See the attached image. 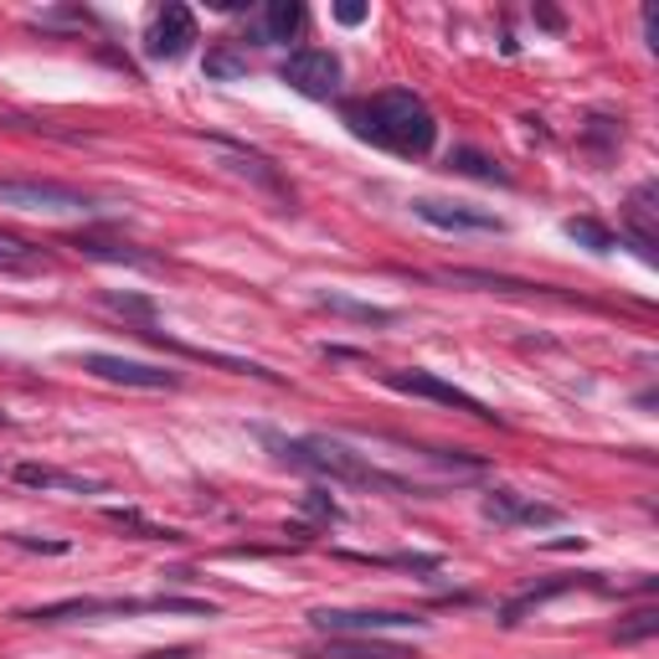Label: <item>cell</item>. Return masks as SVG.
<instances>
[{"label":"cell","mask_w":659,"mask_h":659,"mask_svg":"<svg viewBox=\"0 0 659 659\" xmlns=\"http://www.w3.org/2000/svg\"><path fill=\"white\" fill-rule=\"evenodd\" d=\"M345 124L351 135L372 139L391 155H428L433 139H439V118L418 93L407 88H387V93H372V99L345 103Z\"/></svg>","instance_id":"obj_1"},{"label":"cell","mask_w":659,"mask_h":659,"mask_svg":"<svg viewBox=\"0 0 659 659\" xmlns=\"http://www.w3.org/2000/svg\"><path fill=\"white\" fill-rule=\"evenodd\" d=\"M263 439L279 448L284 464H294V469H305V474H320L330 485H355V490H376V495H423V485L376 469L372 458L345 448L340 439H273V433H263Z\"/></svg>","instance_id":"obj_2"},{"label":"cell","mask_w":659,"mask_h":659,"mask_svg":"<svg viewBox=\"0 0 659 659\" xmlns=\"http://www.w3.org/2000/svg\"><path fill=\"white\" fill-rule=\"evenodd\" d=\"M129 613H186V618H217L212 603L202 598H63L47 609H26L16 618L26 624H68V618H129Z\"/></svg>","instance_id":"obj_3"},{"label":"cell","mask_w":659,"mask_h":659,"mask_svg":"<svg viewBox=\"0 0 659 659\" xmlns=\"http://www.w3.org/2000/svg\"><path fill=\"white\" fill-rule=\"evenodd\" d=\"M0 206L52 212V217H88V212H99L88 191L68 186V181H26V175H0Z\"/></svg>","instance_id":"obj_4"},{"label":"cell","mask_w":659,"mask_h":659,"mask_svg":"<svg viewBox=\"0 0 659 659\" xmlns=\"http://www.w3.org/2000/svg\"><path fill=\"white\" fill-rule=\"evenodd\" d=\"M309 628L325 639H376L387 628H428L423 613H397V609H315Z\"/></svg>","instance_id":"obj_5"},{"label":"cell","mask_w":659,"mask_h":659,"mask_svg":"<svg viewBox=\"0 0 659 659\" xmlns=\"http://www.w3.org/2000/svg\"><path fill=\"white\" fill-rule=\"evenodd\" d=\"M279 78H284L294 93H305V99L325 103V99H336L340 93V57L336 52H325V47H294L284 57V68H279Z\"/></svg>","instance_id":"obj_6"},{"label":"cell","mask_w":659,"mask_h":659,"mask_svg":"<svg viewBox=\"0 0 659 659\" xmlns=\"http://www.w3.org/2000/svg\"><path fill=\"white\" fill-rule=\"evenodd\" d=\"M387 387L391 391H407V397H428V402H443L454 407V412H469L474 423H500L490 407L479 402L474 391L454 387V382H443L439 372H423V366H412V372H387Z\"/></svg>","instance_id":"obj_7"},{"label":"cell","mask_w":659,"mask_h":659,"mask_svg":"<svg viewBox=\"0 0 659 659\" xmlns=\"http://www.w3.org/2000/svg\"><path fill=\"white\" fill-rule=\"evenodd\" d=\"M78 361H83V372L103 376V382H118V387H139V391H175L181 387V372L150 366V361H129V355L88 351V355H78Z\"/></svg>","instance_id":"obj_8"},{"label":"cell","mask_w":659,"mask_h":659,"mask_svg":"<svg viewBox=\"0 0 659 659\" xmlns=\"http://www.w3.org/2000/svg\"><path fill=\"white\" fill-rule=\"evenodd\" d=\"M412 212L428 221V227H443V232H505V221L495 217L490 206H469V202H439V196H418Z\"/></svg>","instance_id":"obj_9"},{"label":"cell","mask_w":659,"mask_h":659,"mask_svg":"<svg viewBox=\"0 0 659 659\" xmlns=\"http://www.w3.org/2000/svg\"><path fill=\"white\" fill-rule=\"evenodd\" d=\"M196 42V16H191L186 5H166L160 16L150 21V32H145V57L155 63H181Z\"/></svg>","instance_id":"obj_10"},{"label":"cell","mask_w":659,"mask_h":659,"mask_svg":"<svg viewBox=\"0 0 659 659\" xmlns=\"http://www.w3.org/2000/svg\"><path fill=\"white\" fill-rule=\"evenodd\" d=\"M485 515H490L495 525H531V531L567 521L557 505H542V500H531V495H521V490H490L485 495Z\"/></svg>","instance_id":"obj_11"},{"label":"cell","mask_w":659,"mask_h":659,"mask_svg":"<svg viewBox=\"0 0 659 659\" xmlns=\"http://www.w3.org/2000/svg\"><path fill=\"white\" fill-rule=\"evenodd\" d=\"M212 150L227 160V170H237V175H248L253 186H263V191H273V196H288V186H284V175L273 170V160L269 155H258V150H248V145H232V139H221V135H212Z\"/></svg>","instance_id":"obj_12"},{"label":"cell","mask_w":659,"mask_h":659,"mask_svg":"<svg viewBox=\"0 0 659 659\" xmlns=\"http://www.w3.org/2000/svg\"><path fill=\"white\" fill-rule=\"evenodd\" d=\"M572 588H598V582H592V577H552V582H531V588L515 592L505 609H500V624L505 628L521 624L531 609H542V603H552V598H561V592H572Z\"/></svg>","instance_id":"obj_13"},{"label":"cell","mask_w":659,"mask_h":659,"mask_svg":"<svg viewBox=\"0 0 659 659\" xmlns=\"http://www.w3.org/2000/svg\"><path fill=\"white\" fill-rule=\"evenodd\" d=\"M315 305L340 315V320H355V325H397V309L366 305V299H351V294H315Z\"/></svg>","instance_id":"obj_14"},{"label":"cell","mask_w":659,"mask_h":659,"mask_svg":"<svg viewBox=\"0 0 659 659\" xmlns=\"http://www.w3.org/2000/svg\"><path fill=\"white\" fill-rule=\"evenodd\" d=\"M309 659H407V649H397V644H376V639H330Z\"/></svg>","instance_id":"obj_15"},{"label":"cell","mask_w":659,"mask_h":659,"mask_svg":"<svg viewBox=\"0 0 659 659\" xmlns=\"http://www.w3.org/2000/svg\"><path fill=\"white\" fill-rule=\"evenodd\" d=\"M299 26H305V5L299 0H273L269 11H263V42H288V36H299Z\"/></svg>","instance_id":"obj_16"},{"label":"cell","mask_w":659,"mask_h":659,"mask_svg":"<svg viewBox=\"0 0 659 659\" xmlns=\"http://www.w3.org/2000/svg\"><path fill=\"white\" fill-rule=\"evenodd\" d=\"M83 258H103V263H129V269H155L150 253H139V248H124V242H99V237H78L72 242Z\"/></svg>","instance_id":"obj_17"},{"label":"cell","mask_w":659,"mask_h":659,"mask_svg":"<svg viewBox=\"0 0 659 659\" xmlns=\"http://www.w3.org/2000/svg\"><path fill=\"white\" fill-rule=\"evenodd\" d=\"M103 515H109L114 525H124V531H135V542H181V531H170V525H150L135 505H109Z\"/></svg>","instance_id":"obj_18"},{"label":"cell","mask_w":659,"mask_h":659,"mask_svg":"<svg viewBox=\"0 0 659 659\" xmlns=\"http://www.w3.org/2000/svg\"><path fill=\"white\" fill-rule=\"evenodd\" d=\"M42 269H47L42 248H32V242H21V237L0 232V273H42Z\"/></svg>","instance_id":"obj_19"},{"label":"cell","mask_w":659,"mask_h":659,"mask_svg":"<svg viewBox=\"0 0 659 659\" xmlns=\"http://www.w3.org/2000/svg\"><path fill=\"white\" fill-rule=\"evenodd\" d=\"M16 479H21V485H32V490H99V479L57 474V469H42V464H21Z\"/></svg>","instance_id":"obj_20"},{"label":"cell","mask_w":659,"mask_h":659,"mask_svg":"<svg viewBox=\"0 0 659 659\" xmlns=\"http://www.w3.org/2000/svg\"><path fill=\"white\" fill-rule=\"evenodd\" d=\"M567 237H572L577 248H588V253H613V248H618V232L603 227L598 217H572L567 221Z\"/></svg>","instance_id":"obj_21"},{"label":"cell","mask_w":659,"mask_h":659,"mask_svg":"<svg viewBox=\"0 0 659 659\" xmlns=\"http://www.w3.org/2000/svg\"><path fill=\"white\" fill-rule=\"evenodd\" d=\"M448 166L458 170V175H474V181H500V186H505L510 175L500 166H495L490 155H479V150H469V145H464V150H454L448 155Z\"/></svg>","instance_id":"obj_22"},{"label":"cell","mask_w":659,"mask_h":659,"mask_svg":"<svg viewBox=\"0 0 659 659\" xmlns=\"http://www.w3.org/2000/svg\"><path fill=\"white\" fill-rule=\"evenodd\" d=\"M206 78H221V83H232V78H248V57H237L232 47L206 52Z\"/></svg>","instance_id":"obj_23"},{"label":"cell","mask_w":659,"mask_h":659,"mask_svg":"<svg viewBox=\"0 0 659 659\" xmlns=\"http://www.w3.org/2000/svg\"><path fill=\"white\" fill-rule=\"evenodd\" d=\"M655 628H659V613L655 609H639L628 624H618V644H639V639H649Z\"/></svg>","instance_id":"obj_24"},{"label":"cell","mask_w":659,"mask_h":659,"mask_svg":"<svg viewBox=\"0 0 659 659\" xmlns=\"http://www.w3.org/2000/svg\"><path fill=\"white\" fill-rule=\"evenodd\" d=\"M103 305L118 309V315H135V320H145V325H150V315H155V305L139 299V294H103Z\"/></svg>","instance_id":"obj_25"},{"label":"cell","mask_w":659,"mask_h":659,"mask_svg":"<svg viewBox=\"0 0 659 659\" xmlns=\"http://www.w3.org/2000/svg\"><path fill=\"white\" fill-rule=\"evenodd\" d=\"M305 510H309V515H320V521H340V505L325 490H309L305 495Z\"/></svg>","instance_id":"obj_26"},{"label":"cell","mask_w":659,"mask_h":659,"mask_svg":"<svg viewBox=\"0 0 659 659\" xmlns=\"http://www.w3.org/2000/svg\"><path fill=\"white\" fill-rule=\"evenodd\" d=\"M336 21H340V26H361V21H366V5L345 0V5H336Z\"/></svg>","instance_id":"obj_27"},{"label":"cell","mask_w":659,"mask_h":659,"mask_svg":"<svg viewBox=\"0 0 659 659\" xmlns=\"http://www.w3.org/2000/svg\"><path fill=\"white\" fill-rule=\"evenodd\" d=\"M186 655H191L186 644H175V649H155V655H145V659H186Z\"/></svg>","instance_id":"obj_28"},{"label":"cell","mask_w":659,"mask_h":659,"mask_svg":"<svg viewBox=\"0 0 659 659\" xmlns=\"http://www.w3.org/2000/svg\"><path fill=\"white\" fill-rule=\"evenodd\" d=\"M536 21H542V26H552V32H561V16H557V11H536Z\"/></svg>","instance_id":"obj_29"}]
</instances>
